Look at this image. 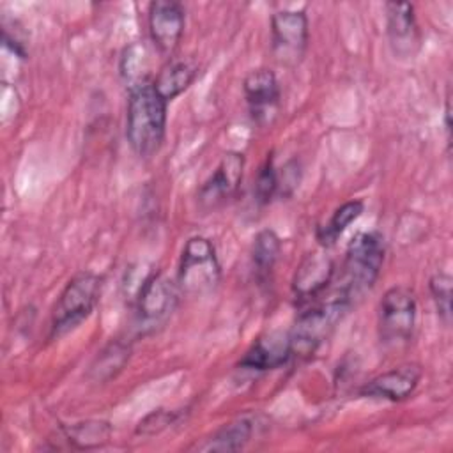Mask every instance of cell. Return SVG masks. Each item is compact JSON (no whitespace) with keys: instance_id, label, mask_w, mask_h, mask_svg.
Masks as SVG:
<instances>
[{"instance_id":"1","label":"cell","mask_w":453,"mask_h":453,"mask_svg":"<svg viewBox=\"0 0 453 453\" xmlns=\"http://www.w3.org/2000/svg\"><path fill=\"white\" fill-rule=\"evenodd\" d=\"M168 101L156 90L152 80L129 87L126 110V138L133 152L152 157L165 142Z\"/></svg>"},{"instance_id":"2","label":"cell","mask_w":453,"mask_h":453,"mask_svg":"<svg viewBox=\"0 0 453 453\" xmlns=\"http://www.w3.org/2000/svg\"><path fill=\"white\" fill-rule=\"evenodd\" d=\"M386 257V242L380 232L368 230L352 237L342 264L336 296L350 308L361 301L380 276Z\"/></svg>"},{"instance_id":"3","label":"cell","mask_w":453,"mask_h":453,"mask_svg":"<svg viewBox=\"0 0 453 453\" xmlns=\"http://www.w3.org/2000/svg\"><path fill=\"white\" fill-rule=\"evenodd\" d=\"M101 288L103 278L99 274L90 271L74 274L65 283L51 310L50 338H60L87 320L99 303Z\"/></svg>"},{"instance_id":"4","label":"cell","mask_w":453,"mask_h":453,"mask_svg":"<svg viewBox=\"0 0 453 453\" xmlns=\"http://www.w3.org/2000/svg\"><path fill=\"white\" fill-rule=\"evenodd\" d=\"M349 310L350 306L336 294L327 301L306 304L288 331L292 357L313 356Z\"/></svg>"},{"instance_id":"5","label":"cell","mask_w":453,"mask_h":453,"mask_svg":"<svg viewBox=\"0 0 453 453\" xmlns=\"http://www.w3.org/2000/svg\"><path fill=\"white\" fill-rule=\"evenodd\" d=\"M221 281V265L214 244L203 235H193L186 241L179 267L177 287L186 296H203L212 292Z\"/></svg>"},{"instance_id":"6","label":"cell","mask_w":453,"mask_h":453,"mask_svg":"<svg viewBox=\"0 0 453 453\" xmlns=\"http://www.w3.org/2000/svg\"><path fill=\"white\" fill-rule=\"evenodd\" d=\"M418 303L409 287L395 285L388 288L377 310L379 340L388 349L409 345L416 327Z\"/></svg>"},{"instance_id":"7","label":"cell","mask_w":453,"mask_h":453,"mask_svg":"<svg viewBox=\"0 0 453 453\" xmlns=\"http://www.w3.org/2000/svg\"><path fill=\"white\" fill-rule=\"evenodd\" d=\"M180 290L173 280L163 273L147 276L138 290L134 303V327L147 334L161 327L177 308Z\"/></svg>"},{"instance_id":"8","label":"cell","mask_w":453,"mask_h":453,"mask_svg":"<svg viewBox=\"0 0 453 453\" xmlns=\"http://www.w3.org/2000/svg\"><path fill=\"white\" fill-rule=\"evenodd\" d=\"M308 39L310 28L304 11L283 9L271 16V50L281 65H299L306 53Z\"/></svg>"},{"instance_id":"9","label":"cell","mask_w":453,"mask_h":453,"mask_svg":"<svg viewBox=\"0 0 453 453\" xmlns=\"http://www.w3.org/2000/svg\"><path fill=\"white\" fill-rule=\"evenodd\" d=\"M242 90L253 122L258 126H271L280 113L281 104V88L276 74L267 67L253 69L244 78Z\"/></svg>"},{"instance_id":"10","label":"cell","mask_w":453,"mask_h":453,"mask_svg":"<svg viewBox=\"0 0 453 453\" xmlns=\"http://www.w3.org/2000/svg\"><path fill=\"white\" fill-rule=\"evenodd\" d=\"M244 170V156L241 152H226L223 154L219 165L212 172V175L198 188L196 200L203 211H214L228 202L242 179Z\"/></svg>"},{"instance_id":"11","label":"cell","mask_w":453,"mask_h":453,"mask_svg":"<svg viewBox=\"0 0 453 453\" xmlns=\"http://www.w3.org/2000/svg\"><path fill=\"white\" fill-rule=\"evenodd\" d=\"M149 34L163 55H172L184 34V7L173 0H156L149 5Z\"/></svg>"},{"instance_id":"12","label":"cell","mask_w":453,"mask_h":453,"mask_svg":"<svg viewBox=\"0 0 453 453\" xmlns=\"http://www.w3.org/2000/svg\"><path fill=\"white\" fill-rule=\"evenodd\" d=\"M423 370L416 363H405L391 368L359 388V395L388 402H402L409 398L421 380Z\"/></svg>"},{"instance_id":"13","label":"cell","mask_w":453,"mask_h":453,"mask_svg":"<svg viewBox=\"0 0 453 453\" xmlns=\"http://www.w3.org/2000/svg\"><path fill=\"white\" fill-rule=\"evenodd\" d=\"M334 274V264L331 257L324 251L310 253L303 258L299 267L296 269L292 280V292L296 296L297 304L313 303L331 283Z\"/></svg>"},{"instance_id":"14","label":"cell","mask_w":453,"mask_h":453,"mask_svg":"<svg viewBox=\"0 0 453 453\" xmlns=\"http://www.w3.org/2000/svg\"><path fill=\"white\" fill-rule=\"evenodd\" d=\"M386 32L393 53L398 57H412L421 42L414 5L409 2H386Z\"/></svg>"},{"instance_id":"15","label":"cell","mask_w":453,"mask_h":453,"mask_svg":"<svg viewBox=\"0 0 453 453\" xmlns=\"http://www.w3.org/2000/svg\"><path fill=\"white\" fill-rule=\"evenodd\" d=\"M292 357L288 333L273 331L257 338L239 359L242 370L267 372L283 366Z\"/></svg>"},{"instance_id":"16","label":"cell","mask_w":453,"mask_h":453,"mask_svg":"<svg viewBox=\"0 0 453 453\" xmlns=\"http://www.w3.org/2000/svg\"><path fill=\"white\" fill-rule=\"evenodd\" d=\"M253 430H255L253 419L250 416H241L225 423L223 426L214 430L211 435H207L200 442H195L189 449L203 451V453L239 451L246 448V444L251 441Z\"/></svg>"},{"instance_id":"17","label":"cell","mask_w":453,"mask_h":453,"mask_svg":"<svg viewBox=\"0 0 453 453\" xmlns=\"http://www.w3.org/2000/svg\"><path fill=\"white\" fill-rule=\"evenodd\" d=\"M196 73L198 67L191 60L172 58L159 69V73L152 80V85L170 103L193 83Z\"/></svg>"},{"instance_id":"18","label":"cell","mask_w":453,"mask_h":453,"mask_svg":"<svg viewBox=\"0 0 453 453\" xmlns=\"http://www.w3.org/2000/svg\"><path fill=\"white\" fill-rule=\"evenodd\" d=\"M129 356H131L129 342H124L120 338L111 340L108 345H104L101 352H97L96 359L92 361L88 370V379L99 384L115 379L127 365Z\"/></svg>"},{"instance_id":"19","label":"cell","mask_w":453,"mask_h":453,"mask_svg":"<svg viewBox=\"0 0 453 453\" xmlns=\"http://www.w3.org/2000/svg\"><path fill=\"white\" fill-rule=\"evenodd\" d=\"M280 253H281V241L274 230L265 228L255 235L253 246H251V264H253L255 276L262 285L271 281Z\"/></svg>"},{"instance_id":"20","label":"cell","mask_w":453,"mask_h":453,"mask_svg":"<svg viewBox=\"0 0 453 453\" xmlns=\"http://www.w3.org/2000/svg\"><path fill=\"white\" fill-rule=\"evenodd\" d=\"M69 446L76 449H94L104 446L111 437V425L104 419H87L60 428Z\"/></svg>"},{"instance_id":"21","label":"cell","mask_w":453,"mask_h":453,"mask_svg":"<svg viewBox=\"0 0 453 453\" xmlns=\"http://www.w3.org/2000/svg\"><path fill=\"white\" fill-rule=\"evenodd\" d=\"M363 211H365V203L363 200H357V198L347 200L340 207H336L331 218L327 219V223L320 225L315 232L319 244L324 248L333 246L338 241V237L363 214Z\"/></svg>"},{"instance_id":"22","label":"cell","mask_w":453,"mask_h":453,"mask_svg":"<svg viewBox=\"0 0 453 453\" xmlns=\"http://www.w3.org/2000/svg\"><path fill=\"white\" fill-rule=\"evenodd\" d=\"M451 285L453 280L448 273H435L428 283L437 315L444 322V326H449L451 322Z\"/></svg>"},{"instance_id":"23","label":"cell","mask_w":453,"mask_h":453,"mask_svg":"<svg viewBox=\"0 0 453 453\" xmlns=\"http://www.w3.org/2000/svg\"><path fill=\"white\" fill-rule=\"evenodd\" d=\"M253 195L260 205H267L278 195V172L273 163V154H267L264 165L257 173Z\"/></svg>"},{"instance_id":"24","label":"cell","mask_w":453,"mask_h":453,"mask_svg":"<svg viewBox=\"0 0 453 453\" xmlns=\"http://www.w3.org/2000/svg\"><path fill=\"white\" fill-rule=\"evenodd\" d=\"M145 71H147V58H145L143 46H140V44L129 46L120 62V73H122L124 80L129 83L127 87L147 81Z\"/></svg>"},{"instance_id":"25","label":"cell","mask_w":453,"mask_h":453,"mask_svg":"<svg viewBox=\"0 0 453 453\" xmlns=\"http://www.w3.org/2000/svg\"><path fill=\"white\" fill-rule=\"evenodd\" d=\"M177 416H179V414H177L175 411H163V409H157V411L150 412L149 416H145V418L138 423L136 432L142 434V435H154V434H159L161 430H165L166 426H170L172 423H175Z\"/></svg>"},{"instance_id":"26","label":"cell","mask_w":453,"mask_h":453,"mask_svg":"<svg viewBox=\"0 0 453 453\" xmlns=\"http://www.w3.org/2000/svg\"><path fill=\"white\" fill-rule=\"evenodd\" d=\"M283 173H278V195H290L294 188L299 184V165L296 159L288 161L283 168Z\"/></svg>"}]
</instances>
